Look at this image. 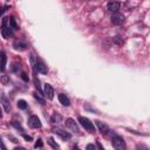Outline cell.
<instances>
[{
  "label": "cell",
  "instance_id": "cell-1",
  "mask_svg": "<svg viewBox=\"0 0 150 150\" xmlns=\"http://www.w3.org/2000/svg\"><path fill=\"white\" fill-rule=\"evenodd\" d=\"M14 29L11 26V20L9 18H4L2 19V26H1V34L5 39H8L11 35H13Z\"/></svg>",
  "mask_w": 150,
  "mask_h": 150
},
{
  "label": "cell",
  "instance_id": "cell-2",
  "mask_svg": "<svg viewBox=\"0 0 150 150\" xmlns=\"http://www.w3.org/2000/svg\"><path fill=\"white\" fill-rule=\"evenodd\" d=\"M111 144H112V148L115 150H125V148H127V144H125L124 139L121 136L116 135V134H112Z\"/></svg>",
  "mask_w": 150,
  "mask_h": 150
},
{
  "label": "cell",
  "instance_id": "cell-3",
  "mask_svg": "<svg viewBox=\"0 0 150 150\" xmlns=\"http://www.w3.org/2000/svg\"><path fill=\"white\" fill-rule=\"evenodd\" d=\"M79 122H80V124H81L86 130H88L89 132H94V131H95V128H94L93 122H90L87 117L80 116V117H79Z\"/></svg>",
  "mask_w": 150,
  "mask_h": 150
},
{
  "label": "cell",
  "instance_id": "cell-4",
  "mask_svg": "<svg viewBox=\"0 0 150 150\" xmlns=\"http://www.w3.org/2000/svg\"><path fill=\"white\" fill-rule=\"evenodd\" d=\"M66 128L71 131V132H75V134H79L80 132V129H79V125L76 124V122L73 120V118H67L66 120Z\"/></svg>",
  "mask_w": 150,
  "mask_h": 150
},
{
  "label": "cell",
  "instance_id": "cell-5",
  "mask_svg": "<svg viewBox=\"0 0 150 150\" xmlns=\"http://www.w3.org/2000/svg\"><path fill=\"white\" fill-rule=\"evenodd\" d=\"M34 69H35L38 73H40V74H47V73H48V68H47V66H46L42 61H40V60H36V61H35Z\"/></svg>",
  "mask_w": 150,
  "mask_h": 150
},
{
  "label": "cell",
  "instance_id": "cell-6",
  "mask_svg": "<svg viewBox=\"0 0 150 150\" xmlns=\"http://www.w3.org/2000/svg\"><path fill=\"white\" fill-rule=\"evenodd\" d=\"M28 125L30 128H33V129H39V128H41V121H40V118L38 116L33 115V116H30L28 118Z\"/></svg>",
  "mask_w": 150,
  "mask_h": 150
},
{
  "label": "cell",
  "instance_id": "cell-7",
  "mask_svg": "<svg viewBox=\"0 0 150 150\" xmlns=\"http://www.w3.org/2000/svg\"><path fill=\"white\" fill-rule=\"evenodd\" d=\"M53 132L56 134L57 136H60L62 139H70L71 138V135L68 131H66V130H63L61 128H54L53 129Z\"/></svg>",
  "mask_w": 150,
  "mask_h": 150
},
{
  "label": "cell",
  "instance_id": "cell-8",
  "mask_svg": "<svg viewBox=\"0 0 150 150\" xmlns=\"http://www.w3.org/2000/svg\"><path fill=\"white\" fill-rule=\"evenodd\" d=\"M43 93H45V96L48 100H53V97H54V88L49 83H46L43 86Z\"/></svg>",
  "mask_w": 150,
  "mask_h": 150
},
{
  "label": "cell",
  "instance_id": "cell-9",
  "mask_svg": "<svg viewBox=\"0 0 150 150\" xmlns=\"http://www.w3.org/2000/svg\"><path fill=\"white\" fill-rule=\"evenodd\" d=\"M123 21H124V15H123L122 13L116 12V13H114V14L111 15V22H112L114 25H121Z\"/></svg>",
  "mask_w": 150,
  "mask_h": 150
},
{
  "label": "cell",
  "instance_id": "cell-10",
  "mask_svg": "<svg viewBox=\"0 0 150 150\" xmlns=\"http://www.w3.org/2000/svg\"><path fill=\"white\" fill-rule=\"evenodd\" d=\"M1 105H2V108H4V110L6 112H9V110H11V103H9V100L5 96V94L1 95Z\"/></svg>",
  "mask_w": 150,
  "mask_h": 150
},
{
  "label": "cell",
  "instance_id": "cell-11",
  "mask_svg": "<svg viewBox=\"0 0 150 150\" xmlns=\"http://www.w3.org/2000/svg\"><path fill=\"white\" fill-rule=\"evenodd\" d=\"M95 123H96L98 130H100L102 134H108V132L110 131V130H109V127H108L105 123H103V122H101V121H95Z\"/></svg>",
  "mask_w": 150,
  "mask_h": 150
},
{
  "label": "cell",
  "instance_id": "cell-12",
  "mask_svg": "<svg viewBox=\"0 0 150 150\" xmlns=\"http://www.w3.org/2000/svg\"><path fill=\"white\" fill-rule=\"evenodd\" d=\"M120 6H121V4L117 2V1H110V2H108V5H107L108 9H109L110 12H114V13H116V12L120 9Z\"/></svg>",
  "mask_w": 150,
  "mask_h": 150
},
{
  "label": "cell",
  "instance_id": "cell-13",
  "mask_svg": "<svg viewBox=\"0 0 150 150\" xmlns=\"http://www.w3.org/2000/svg\"><path fill=\"white\" fill-rule=\"evenodd\" d=\"M57 98H59L60 103H61L62 105H64V107H68V105L70 104V101H69V98L66 96V94H59V95H57Z\"/></svg>",
  "mask_w": 150,
  "mask_h": 150
},
{
  "label": "cell",
  "instance_id": "cell-14",
  "mask_svg": "<svg viewBox=\"0 0 150 150\" xmlns=\"http://www.w3.org/2000/svg\"><path fill=\"white\" fill-rule=\"evenodd\" d=\"M50 122H52L53 124H59V123L62 122V116H61L60 114H57V112H54V114L52 115V117H50Z\"/></svg>",
  "mask_w": 150,
  "mask_h": 150
},
{
  "label": "cell",
  "instance_id": "cell-15",
  "mask_svg": "<svg viewBox=\"0 0 150 150\" xmlns=\"http://www.w3.org/2000/svg\"><path fill=\"white\" fill-rule=\"evenodd\" d=\"M26 47H27V45H26V42H23V41H18V40H16V41L14 42V48L18 49V50H25Z\"/></svg>",
  "mask_w": 150,
  "mask_h": 150
},
{
  "label": "cell",
  "instance_id": "cell-16",
  "mask_svg": "<svg viewBox=\"0 0 150 150\" xmlns=\"http://www.w3.org/2000/svg\"><path fill=\"white\" fill-rule=\"evenodd\" d=\"M6 61H7V57H6L5 52L2 50L1 52V71H4L5 68H6Z\"/></svg>",
  "mask_w": 150,
  "mask_h": 150
},
{
  "label": "cell",
  "instance_id": "cell-17",
  "mask_svg": "<svg viewBox=\"0 0 150 150\" xmlns=\"http://www.w3.org/2000/svg\"><path fill=\"white\" fill-rule=\"evenodd\" d=\"M48 144H49V145H50V146H52L54 150H59V149H60L59 144H57V143H56V142H55V141H54L52 137H49V138H48Z\"/></svg>",
  "mask_w": 150,
  "mask_h": 150
},
{
  "label": "cell",
  "instance_id": "cell-18",
  "mask_svg": "<svg viewBox=\"0 0 150 150\" xmlns=\"http://www.w3.org/2000/svg\"><path fill=\"white\" fill-rule=\"evenodd\" d=\"M9 20H11V26H12V28H13L14 30H16V29L19 28V26H18V23H16V21H15V18H14V16H11Z\"/></svg>",
  "mask_w": 150,
  "mask_h": 150
},
{
  "label": "cell",
  "instance_id": "cell-19",
  "mask_svg": "<svg viewBox=\"0 0 150 150\" xmlns=\"http://www.w3.org/2000/svg\"><path fill=\"white\" fill-rule=\"evenodd\" d=\"M18 108L19 109H26L27 108V103L25 100H19L18 101Z\"/></svg>",
  "mask_w": 150,
  "mask_h": 150
},
{
  "label": "cell",
  "instance_id": "cell-20",
  "mask_svg": "<svg viewBox=\"0 0 150 150\" xmlns=\"http://www.w3.org/2000/svg\"><path fill=\"white\" fill-rule=\"evenodd\" d=\"M34 97H35V98H36V100H38V101H39L41 104H43V103H45V100H43V98H42V97H41V96H40L38 93H34Z\"/></svg>",
  "mask_w": 150,
  "mask_h": 150
},
{
  "label": "cell",
  "instance_id": "cell-21",
  "mask_svg": "<svg viewBox=\"0 0 150 150\" xmlns=\"http://www.w3.org/2000/svg\"><path fill=\"white\" fill-rule=\"evenodd\" d=\"M12 125H13V127H15L16 129H20V131H23V129H22V127H21V124H20V123L18 124L16 122H12Z\"/></svg>",
  "mask_w": 150,
  "mask_h": 150
},
{
  "label": "cell",
  "instance_id": "cell-22",
  "mask_svg": "<svg viewBox=\"0 0 150 150\" xmlns=\"http://www.w3.org/2000/svg\"><path fill=\"white\" fill-rule=\"evenodd\" d=\"M42 145H43V143H42V141L39 138V139L36 141V143H35V145H34V146L38 149V148H42Z\"/></svg>",
  "mask_w": 150,
  "mask_h": 150
},
{
  "label": "cell",
  "instance_id": "cell-23",
  "mask_svg": "<svg viewBox=\"0 0 150 150\" xmlns=\"http://www.w3.org/2000/svg\"><path fill=\"white\" fill-rule=\"evenodd\" d=\"M86 149H87V150H95V145H94V144H88Z\"/></svg>",
  "mask_w": 150,
  "mask_h": 150
},
{
  "label": "cell",
  "instance_id": "cell-24",
  "mask_svg": "<svg viewBox=\"0 0 150 150\" xmlns=\"http://www.w3.org/2000/svg\"><path fill=\"white\" fill-rule=\"evenodd\" d=\"M22 136H23V138H25V139H27L28 142H29V141H32V137H30V136H28V135H26V134H23Z\"/></svg>",
  "mask_w": 150,
  "mask_h": 150
},
{
  "label": "cell",
  "instance_id": "cell-25",
  "mask_svg": "<svg viewBox=\"0 0 150 150\" xmlns=\"http://www.w3.org/2000/svg\"><path fill=\"white\" fill-rule=\"evenodd\" d=\"M21 77H22L25 81H28V77L26 76V74H25V73H22V74H21Z\"/></svg>",
  "mask_w": 150,
  "mask_h": 150
},
{
  "label": "cell",
  "instance_id": "cell-26",
  "mask_svg": "<svg viewBox=\"0 0 150 150\" xmlns=\"http://www.w3.org/2000/svg\"><path fill=\"white\" fill-rule=\"evenodd\" d=\"M1 148H2V150H7V149H6V146H5V143H4V141L1 142Z\"/></svg>",
  "mask_w": 150,
  "mask_h": 150
},
{
  "label": "cell",
  "instance_id": "cell-27",
  "mask_svg": "<svg viewBox=\"0 0 150 150\" xmlns=\"http://www.w3.org/2000/svg\"><path fill=\"white\" fill-rule=\"evenodd\" d=\"M14 150H26V149H25V148H22V146H16Z\"/></svg>",
  "mask_w": 150,
  "mask_h": 150
},
{
  "label": "cell",
  "instance_id": "cell-28",
  "mask_svg": "<svg viewBox=\"0 0 150 150\" xmlns=\"http://www.w3.org/2000/svg\"><path fill=\"white\" fill-rule=\"evenodd\" d=\"M73 150H80V149H79V146H76V145H75V146L73 148Z\"/></svg>",
  "mask_w": 150,
  "mask_h": 150
}]
</instances>
